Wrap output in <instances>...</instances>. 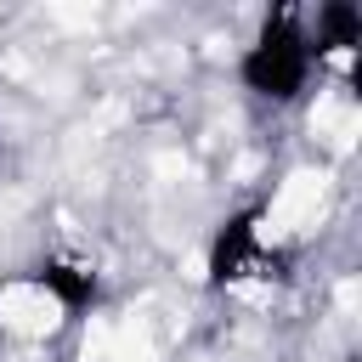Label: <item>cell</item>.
Returning a JSON list of instances; mask_svg holds the SVG:
<instances>
[{"label": "cell", "mask_w": 362, "mask_h": 362, "mask_svg": "<svg viewBox=\"0 0 362 362\" xmlns=\"http://www.w3.org/2000/svg\"><path fill=\"white\" fill-rule=\"evenodd\" d=\"M28 283H34L57 311H90V305L102 300V277H96L85 260H68V255H45V260L28 272Z\"/></svg>", "instance_id": "3"}, {"label": "cell", "mask_w": 362, "mask_h": 362, "mask_svg": "<svg viewBox=\"0 0 362 362\" xmlns=\"http://www.w3.org/2000/svg\"><path fill=\"white\" fill-rule=\"evenodd\" d=\"M317 51H311V28L294 6H277L260 17V28L249 34V45L238 51V85L266 102V107H294L311 79H317Z\"/></svg>", "instance_id": "1"}, {"label": "cell", "mask_w": 362, "mask_h": 362, "mask_svg": "<svg viewBox=\"0 0 362 362\" xmlns=\"http://www.w3.org/2000/svg\"><path fill=\"white\" fill-rule=\"evenodd\" d=\"M305 28H311V51H317V62H328V57H351V51L362 45V6H356V0H322L317 17H305Z\"/></svg>", "instance_id": "4"}, {"label": "cell", "mask_w": 362, "mask_h": 362, "mask_svg": "<svg viewBox=\"0 0 362 362\" xmlns=\"http://www.w3.org/2000/svg\"><path fill=\"white\" fill-rule=\"evenodd\" d=\"M266 243H260V209H238L226 215V226L215 232V249H209V283H238L260 266Z\"/></svg>", "instance_id": "2"}]
</instances>
